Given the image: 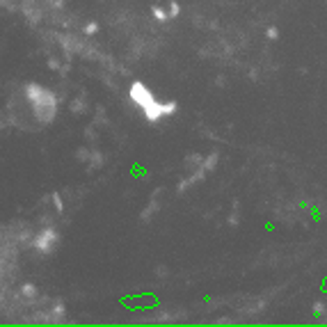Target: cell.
<instances>
[{
  "instance_id": "obj_1",
  "label": "cell",
  "mask_w": 327,
  "mask_h": 327,
  "mask_svg": "<svg viewBox=\"0 0 327 327\" xmlns=\"http://www.w3.org/2000/svg\"><path fill=\"white\" fill-rule=\"evenodd\" d=\"M26 99L32 108V115L39 121H43V124L53 121L55 110H57V99L53 92H48L46 87L37 85V82H30V85H26Z\"/></svg>"
},
{
  "instance_id": "obj_2",
  "label": "cell",
  "mask_w": 327,
  "mask_h": 327,
  "mask_svg": "<svg viewBox=\"0 0 327 327\" xmlns=\"http://www.w3.org/2000/svg\"><path fill=\"white\" fill-rule=\"evenodd\" d=\"M57 243V233L53 231V229H43L41 233L37 236V241H35V245H37V250H41V252H48L53 245Z\"/></svg>"
}]
</instances>
